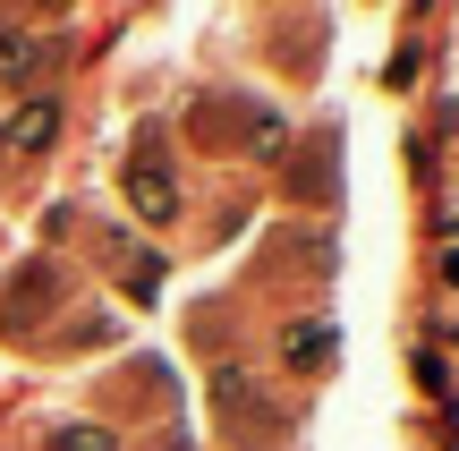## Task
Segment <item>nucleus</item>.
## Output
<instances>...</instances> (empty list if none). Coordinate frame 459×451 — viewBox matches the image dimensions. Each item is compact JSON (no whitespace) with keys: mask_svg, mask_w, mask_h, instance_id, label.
Segmentation results:
<instances>
[{"mask_svg":"<svg viewBox=\"0 0 459 451\" xmlns=\"http://www.w3.org/2000/svg\"><path fill=\"white\" fill-rule=\"evenodd\" d=\"M187 128L213 153H281V119L264 111V102H247V94H196Z\"/></svg>","mask_w":459,"mask_h":451,"instance_id":"f257e3e1","label":"nucleus"},{"mask_svg":"<svg viewBox=\"0 0 459 451\" xmlns=\"http://www.w3.org/2000/svg\"><path fill=\"white\" fill-rule=\"evenodd\" d=\"M119 187H128L136 221H153V230H170V221H179V179H170L162 136H136V153H128V170H119Z\"/></svg>","mask_w":459,"mask_h":451,"instance_id":"f03ea898","label":"nucleus"},{"mask_svg":"<svg viewBox=\"0 0 459 451\" xmlns=\"http://www.w3.org/2000/svg\"><path fill=\"white\" fill-rule=\"evenodd\" d=\"M264 273H273V282L315 290V282L332 273V239H324V230H281L273 247H264Z\"/></svg>","mask_w":459,"mask_h":451,"instance_id":"7ed1b4c3","label":"nucleus"},{"mask_svg":"<svg viewBox=\"0 0 459 451\" xmlns=\"http://www.w3.org/2000/svg\"><path fill=\"white\" fill-rule=\"evenodd\" d=\"M213 401H221V418H230V435H238V443L264 435V392L247 384V367H213Z\"/></svg>","mask_w":459,"mask_h":451,"instance_id":"20e7f679","label":"nucleus"},{"mask_svg":"<svg viewBox=\"0 0 459 451\" xmlns=\"http://www.w3.org/2000/svg\"><path fill=\"white\" fill-rule=\"evenodd\" d=\"M332 153H341V136H332V128L307 136V153H298V170H290V196L298 204H324L332 196Z\"/></svg>","mask_w":459,"mask_h":451,"instance_id":"39448f33","label":"nucleus"},{"mask_svg":"<svg viewBox=\"0 0 459 451\" xmlns=\"http://www.w3.org/2000/svg\"><path fill=\"white\" fill-rule=\"evenodd\" d=\"M51 299H60V273H51V265H26V273H17V290H9V307H0V324H34Z\"/></svg>","mask_w":459,"mask_h":451,"instance_id":"423d86ee","label":"nucleus"},{"mask_svg":"<svg viewBox=\"0 0 459 451\" xmlns=\"http://www.w3.org/2000/svg\"><path fill=\"white\" fill-rule=\"evenodd\" d=\"M281 358H290L298 375H324V367H332V333H324V324H290V341H281Z\"/></svg>","mask_w":459,"mask_h":451,"instance_id":"0eeeda50","label":"nucleus"},{"mask_svg":"<svg viewBox=\"0 0 459 451\" xmlns=\"http://www.w3.org/2000/svg\"><path fill=\"white\" fill-rule=\"evenodd\" d=\"M51 128H60V111H51V102H26V111L9 119V145H17V153H43Z\"/></svg>","mask_w":459,"mask_h":451,"instance_id":"6e6552de","label":"nucleus"},{"mask_svg":"<svg viewBox=\"0 0 459 451\" xmlns=\"http://www.w3.org/2000/svg\"><path fill=\"white\" fill-rule=\"evenodd\" d=\"M51 451H119V443L102 435V426H60V435H51Z\"/></svg>","mask_w":459,"mask_h":451,"instance_id":"1a4fd4ad","label":"nucleus"},{"mask_svg":"<svg viewBox=\"0 0 459 451\" xmlns=\"http://www.w3.org/2000/svg\"><path fill=\"white\" fill-rule=\"evenodd\" d=\"M26 60H34V43H26V34H0V77H17Z\"/></svg>","mask_w":459,"mask_h":451,"instance_id":"9d476101","label":"nucleus"},{"mask_svg":"<svg viewBox=\"0 0 459 451\" xmlns=\"http://www.w3.org/2000/svg\"><path fill=\"white\" fill-rule=\"evenodd\" d=\"M162 451H187V443H162Z\"/></svg>","mask_w":459,"mask_h":451,"instance_id":"9b49d317","label":"nucleus"}]
</instances>
